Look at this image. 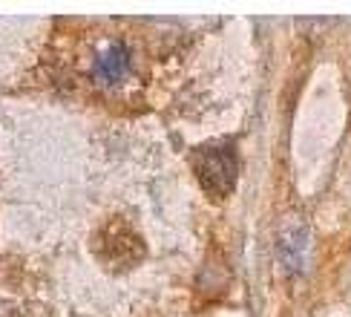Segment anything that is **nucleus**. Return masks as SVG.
<instances>
[{
  "label": "nucleus",
  "mask_w": 351,
  "mask_h": 317,
  "mask_svg": "<svg viewBox=\"0 0 351 317\" xmlns=\"http://www.w3.org/2000/svg\"><path fill=\"white\" fill-rule=\"evenodd\" d=\"M190 165H193L196 179L210 199H228L233 193L237 176H239V156L233 141L202 144L190 156Z\"/></svg>",
  "instance_id": "obj_1"
},
{
  "label": "nucleus",
  "mask_w": 351,
  "mask_h": 317,
  "mask_svg": "<svg viewBox=\"0 0 351 317\" xmlns=\"http://www.w3.org/2000/svg\"><path fill=\"white\" fill-rule=\"evenodd\" d=\"M308 228H305L300 220L291 222L282 228L280 234V254H282V263L291 274H297L305 268V263H308Z\"/></svg>",
  "instance_id": "obj_3"
},
{
  "label": "nucleus",
  "mask_w": 351,
  "mask_h": 317,
  "mask_svg": "<svg viewBox=\"0 0 351 317\" xmlns=\"http://www.w3.org/2000/svg\"><path fill=\"white\" fill-rule=\"evenodd\" d=\"M130 67H133V58H130L127 43L124 40H110L95 55V61H93V78L101 86H119L130 75Z\"/></svg>",
  "instance_id": "obj_2"
}]
</instances>
